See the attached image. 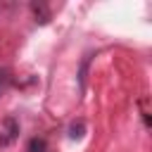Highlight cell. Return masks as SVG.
Here are the masks:
<instances>
[{
  "label": "cell",
  "mask_w": 152,
  "mask_h": 152,
  "mask_svg": "<svg viewBox=\"0 0 152 152\" xmlns=\"http://www.w3.org/2000/svg\"><path fill=\"white\" fill-rule=\"evenodd\" d=\"M28 152H48V145L43 138H31L28 142Z\"/></svg>",
  "instance_id": "4"
},
{
  "label": "cell",
  "mask_w": 152,
  "mask_h": 152,
  "mask_svg": "<svg viewBox=\"0 0 152 152\" xmlns=\"http://www.w3.org/2000/svg\"><path fill=\"white\" fill-rule=\"evenodd\" d=\"M31 10H33V14H36V21H40V24H48V21H50V10H48L45 2H33Z\"/></svg>",
  "instance_id": "2"
},
{
  "label": "cell",
  "mask_w": 152,
  "mask_h": 152,
  "mask_svg": "<svg viewBox=\"0 0 152 152\" xmlns=\"http://www.w3.org/2000/svg\"><path fill=\"white\" fill-rule=\"evenodd\" d=\"M83 133H86V124L78 119V121H74L71 126H69V138L71 140H78V138H83Z\"/></svg>",
  "instance_id": "3"
},
{
  "label": "cell",
  "mask_w": 152,
  "mask_h": 152,
  "mask_svg": "<svg viewBox=\"0 0 152 152\" xmlns=\"http://www.w3.org/2000/svg\"><path fill=\"white\" fill-rule=\"evenodd\" d=\"M88 59H90V55H86V57H83V64H81V76H78V81H81V90H83V86H86V71H88Z\"/></svg>",
  "instance_id": "6"
},
{
  "label": "cell",
  "mask_w": 152,
  "mask_h": 152,
  "mask_svg": "<svg viewBox=\"0 0 152 152\" xmlns=\"http://www.w3.org/2000/svg\"><path fill=\"white\" fill-rule=\"evenodd\" d=\"M7 86H10V71L7 69H0V95H5Z\"/></svg>",
  "instance_id": "5"
},
{
  "label": "cell",
  "mask_w": 152,
  "mask_h": 152,
  "mask_svg": "<svg viewBox=\"0 0 152 152\" xmlns=\"http://www.w3.org/2000/svg\"><path fill=\"white\" fill-rule=\"evenodd\" d=\"M17 135H19V121H17V119H12V116H7V119L0 124V147H5V145H10V142H14V140H17Z\"/></svg>",
  "instance_id": "1"
}]
</instances>
